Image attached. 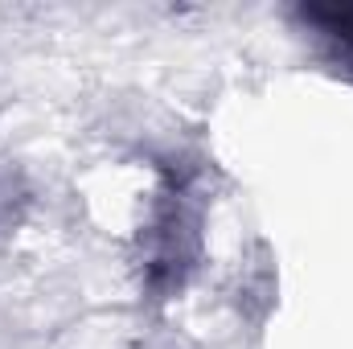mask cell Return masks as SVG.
<instances>
[{
    "label": "cell",
    "instance_id": "6da1fadb",
    "mask_svg": "<svg viewBox=\"0 0 353 349\" xmlns=\"http://www.w3.org/2000/svg\"><path fill=\"white\" fill-rule=\"evenodd\" d=\"M300 17L316 25L329 41H337L341 54L353 58V4H312V8H300Z\"/></svg>",
    "mask_w": 353,
    "mask_h": 349
}]
</instances>
